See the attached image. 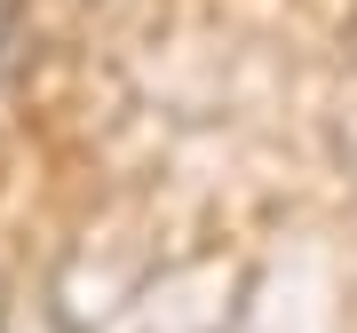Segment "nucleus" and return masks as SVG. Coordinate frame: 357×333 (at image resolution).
<instances>
[{"label": "nucleus", "mask_w": 357, "mask_h": 333, "mask_svg": "<svg viewBox=\"0 0 357 333\" xmlns=\"http://www.w3.org/2000/svg\"><path fill=\"white\" fill-rule=\"evenodd\" d=\"M16 48H24V0H0V72H8Z\"/></svg>", "instance_id": "f257e3e1"}, {"label": "nucleus", "mask_w": 357, "mask_h": 333, "mask_svg": "<svg viewBox=\"0 0 357 333\" xmlns=\"http://www.w3.org/2000/svg\"><path fill=\"white\" fill-rule=\"evenodd\" d=\"M0 333H24V325H0Z\"/></svg>", "instance_id": "f03ea898"}]
</instances>
